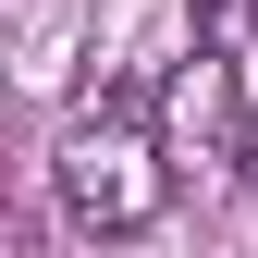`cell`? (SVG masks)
<instances>
[{
	"label": "cell",
	"instance_id": "2",
	"mask_svg": "<svg viewBox=\"0 0 258 258\" xmlns=\"http://www.w3.org/2000/svg\"><path fill=\"white\" fill-rule=\"evenodd\" d=\"M172 136L197 148V160H246V136H258V123L234 111V49H197V74L172 86Z\"/></svg>",
	"mask_w": 258,
	"mask_h": 258
},
{
	"label": "cell",
	"instance_id": "4",
	"mask_svg": "<svg viewBox=\"0 0 258 258\" xmlns=\"http://www.w3.org/2000/svg\"><path fill=\"white\" fill-rule=\"evenodd\" d=\"M246 197H258V136H246Z\"/></svg>",
	"mask_w": 258,
	"mask_h": 258
},
{
	"label": "cell",
	"instance_id": "3",
	"mask_svg": "<svg viewBox=\"0 0 258 258\" xmlns=\"http://www.w3.org/2000/svg\"><path fill=\"white\" fill-rule=\"evenodd\" d=\"M197 13V49H246L258 37V0H184Z\"/></svg>",
	"mask_w": 258,
	"mask_h": 258
},
{
	"label": "cell",
	"instance_id": "1",
	"mask_svg": "<svg viewBox=\"0 0 258 258\" xmlns=\"http://www.w3.org/2000/svg\"><path fill=\"white\" fill-rule=\"evenodd\" d=\"M49 197L74 234H99V246H136L160 209H172V148L148 136V99H111V111H86L74 136H61L49 160Z\"/></svg>",
	"mask_w": 258,
	"mask_h": 258
}]
</instances>
